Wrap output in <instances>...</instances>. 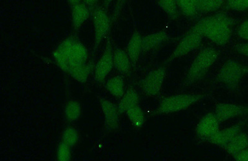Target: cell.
<instances>
[{"mask_svg": "<svg viewBox=\"0 0 248 161\" xmlns=\"http://www.w3.org/2000/svg\"><path fill=\"white\" fill-rule=\"evenodd\" d=\"M53 57L57 66L70 75L88 63L87 48L74 36L62 41L53 53Z\"/></svg>", "mask_w": 248, "mask_h": 161, "instance_id": "1", "label": "cell"}, {"mask_svg": "<svg viewBox=\"0 0 248 161\" xmlns=\"http://www.w3.org/2000/svg\"><path fill=\"white\" fill-rule=\"evenodd\" d=\"M234 19L225 13L202 19L195 25L203 37L219 46L226 45L232 35Z\"/></svg>", "mask_w": 248, "mask_h": 161, "instance_id": "2", "label": "cell"}, {"mask_svg": "<svg viewBox=\"0 0 248 161\" xmlns=\"http://www.w3.org/2000/svg\"><path fill=\"white\" fill-rule=\"evenodd\" d=\"M219 56L216 48H203L192 61L186 74L185 86H191L201 80L213 66Z\"/></svg>", "mask_w": 248, "mask_h": 161, "instance_id": "3", "label": "cell"}, {"mask_svg": "<svg viewBox=\"0 0 248 161\" xmlns=\"http://www.w3.org/2000/svg\"><path fill=\"white\" fill-rule=\"evenodd\" d=\"M202 94H177L163 98L156 114H169L183 111L203 98Z\"/></svg>", "mask_w": 248, "mask_h": 161, "instance_id": "4", "label": "cell"}, {"mask_svg": "<svg viewBox=\"0 0 248 161\" xmlns=\"http://www.w3.org/2000/svg\"><path fill=\"white\" fill-rule=\"evenodd\" d=\"M248 72V68L238 61L229 59L223 64L217 74V79L229 89L238 87L243 77Z\"/></svg>", "mask_w": 248, "mask_h": 161, "instance_id": "5", "label": "cell"}, {"mask_svg": "<svg viewBox=\"0 0 248 161\" xmlns=\"http://www.w3.org/2000/svg\"><path fill=\"white\" fill-rule=\"evenodd\" d=\"M203 38L204 37L200 30L196 26H193L174 48L167 59L168 62H171L174 59L185 57L198 49Z\"/></svg>", "mask_w": 248, "mask_h": 161, "instance_id": "6", "label": "cell"}, {"mask_svg": "<svg viewBox=\"0 0 248 161\" xmlns=\"http://www.w3.org/2000/svg\"><path fill=\"white\" fill-rule=\"evenodd\" d=\"M93 25L94 31V49H97L109 32L110 19L105 8L96 7L93 12Z\"/></svg>", "mask_w": 248, "mask_h": 161, "instance_id": "7", "label": "cell"}, {"mask_svg": "<svg viewBox=\"0 0 248 161\" xmlns=\"http://www.w3.org/2000/svg\"><path fill=\"white\" fill-rule=\"evenodd\" d=\"M167 69L161 67L153 70L144 79L142 88L143 91L148 96H157L162 88L165 80Z\"/></svg>", "mask_w": 248, "mask_h": 161, "instance_id": "8", "label": "cell"}, {"mask_svg": "<svg viewBox=\"0 0 248 161\" xmlns=\"http://www.w3.org/2000/svg\"><path fill=\"white\" fill-rule=\"evenodd\" d=\"M114 67V52L110 43H108L105 52L95 65L94 78L96 81L103 83Z\"/></svg>", "mask_w": 248, "mask_h": 161, "instance_id": "9", "label": "cell"}, {"mask_svg": "<svg viewBox=\"0 0 248 161\" xmlns=\"http://www.w3.org/2000/svg\"><path fill=\"white\" fill-rule=\"evenodd\" d=\"M214 114L220 123L248 114V107L230 103H220L216 105Z\"/></svg>", "mask_w": 248, "mask_h": 161, "instance_id": "10", "label": "cell"}, {"mask_svg": "<svg viewBox=\"0 0 248 161\" xmlns=\"http://www.w3.org/2000/svg\"><path fill=\"white\" fill-rule=\"evenodd\" d=\"M220 122L214 113H209L202 118L197 127L199 138L208 140L220 130Z\"/></svg>", "mask_w": 248, "mask_h": 161, "instance_id": "11", "label": "cell"}, {"mask_svg": "<svg viewBox=\"0 0 248 161\" xmlns=\"http://www.w3.org/2000/svg\"><path fill=\"white\" fill-rule=\"evenodd\" d=\"M101 106L105 116L106 125L108 129L114 130L118 129L119 115L121 114L118 106L105 99H101Z\"/></svg>", "mask_w": 248, "mask_h": 161, "instance_id": "12", "label": "cell"}, {"mask_svg": "<svg viewBox=\"0 0 248 161\" xmlns=\"http://www.w3.org/2000/svg\"><path fill=\"white\" fill-rule=\"evenodd\" d=\"M241 132V126L234 125L232 127L226 128L223 130H219L213 136L208 140V142L212 144L223 147L228 143L231 142L234 138Z\"/></svg>", "mask_w": 248, "mask_h": 161, "instance_id": "13", "label": "cell"}, {"mask_svg": "<svg viewBox=\"0 0 248 161\" xmlns=\"http://www.w3.org/2000/svg\"><path fill=\"white\" fill-rule=\"evenodd\" d=\"M170 36L165 30L152 33L142 37L143 52H148L155 49L167 43Z\"/></svg>", "mask_w": 248, "mask_h": 161, "instance_id": "14", "label": "cell"}, {"mask_svg": "<svg viewBox=\"0 0 248 161\" xmlns=\"http://www.w3.org/2000/svg\"><path fill=\"white\" fill-rule=\"evenodd\" d=\"M127 52L133 66L136 65L143 52L142 36L138 31L133 33L127 44Z\"/></svg>", "mask_w": 248, "mask_h": 161, "instance_id": "15", "label": "cell"}, {"mask_svg": "<svg viewBox=\"0 0 248 161\" xmlns=\"http://www.w3.org/2000/svg\"><path fill=\"white\" fill-rule=\"evenodd\" d=\"M91 8L80 3L72 6V21L74 30H78L90 16Z\"/></svg>", "mask_w": 248, "mask_h": 161, "instance_id": "16", "label": "cell"}, {"mask_svg": "<svg viewBox=\"0 0 248 161\" xmlns=\"http://www.w3.org/2000/svg\"><path fill=\"white\" fill-rule=\"evenodd\" d=\"M114 68L120 73L128 74L130 72L132 62L127 52L117 48L114 52Z\"/></svg>", "mask_w": 248, "mask_h": 161, "instance_id": "17", "label": "cell"}, {"mask_svg": "<svg viewBox=\"0 0 248 161\" xmlns=\"http://www.w3.org/2000/svg\"><path fill=\"white\" fill-rule=\"evenodd\" d=\"M228 153L234 156L239 152L242 151L243 149L248 148V135L246 133L241 132L239 133L235 138L230 143H228L223 147Z\"/></svg>", "mask_w": 248, "mask_h": 161, "instance_id": "18", "label": "cell"}, {"mask_svg": "<svg viewBox=\"0 0 248 161\" xmlns=\"http://www.w3.org/2000/svg\"><path fill=\"white\" fill-rule=\"evenodd\" d=\"M139 96L136 89L130 88L122 97L118 105L121 114L126 113L128 110L139 105Z\"/></svg>", "mask_w": 248, "mask_h": 161, "instance_id": "19", "label": "cell"}, {"mask_svg": "<svg viewBox=\"0 0 248 161\" xmlns=\"http://www.w3.org/2000/svg\"><path fill=\"white\" fill-rule=\"evenodd\" d=\"M106 88L108 91L117 98H121L125 92L124 78L119 75L108 79Z\"/></svg>", "mask_w": 248, "mask_h": 161, "instance_id": "20", "label": "cell"}, {"mask_svg": "<svg viewBox=\"0 0 248 161\" xmlns=\"http://www.w3.org/2000/svg\"><path fill=\"white\" fill-rule=\"evenodd\" d=\"M199 14H207L216 12L224 4L225 0H196Z\"/></svg>", "mask_w": 248, "mask_h": 161, "instance_id": "21", "label": "cell"}, {"mask_svg": "<svg viewBox=\"0 0 248 161\" xmlns=\"http://www.w3.org/2000/svg\"><path fill=\"white\" fill-rule=\"evenodd\" d=\"M158 4L170 19L174 20L178 18L180 10L177 0H158Z\"/></svg>", "mask_w": 248, "mask_h": 161, "instance_id": "22", "label": "cell"}, {"mask_svg": "<svg viewBox=\"0 0 248 161\" xmlns=\"http://www.w3.org/2000/svg\"><path fill=\"white\" fill-rule=\"evenodd\" d=\"M128 120L132 124L137 128L143 127L145 122V114L139 105L132 108L126 112Z\"/></svg>", "mask_w": 248, "mask_h": 161, "instance_id": "23", "label": "cell"}, {"mask_svg": "<svg viewBox=\"0 0 248 161\" xmlns=\"http://www.w3.org/2000/svg\"><path fill=\"white\" fill-rule=\"evenodd\" d=\"M81 114L80 103L77 101H70L65 107V117L68 122H73L79 118Z\"/></svg>", "mask_w": 248, "mask_h": 161, "instance_id": "24", "label": "cell"}, {"mask_svg": "<svg viewBox=\"0 0 248 161\" xmlns=\"http://www.w3.org/2000/svg\"><path fill=\"white\" fill-rule=\"evenodd\" d=\"M177 2L184 16L192 18L198 15L196 0H177Z\"/></svg>", "mask_w": 248, "mask_h": 161, "instance_id": "25", "label": "cell"}, {"mask_svg": "<svg viewBox=\"0 0 248 161\" xmlns=\"http://www.w3.org/2000/svg\"><path fill=\"white\" fill-rule=\"evenodd\" d=\"M79 140V134L77 130L73 127H68L64 130L62 136V142L70 147L76 145Z\"/></svg>", "mask_w": 248, "mask_h": 161, "instance_id": "26", "label": "cell"}, {"mask_svg": "<svg viewBox=\"0 0 248 161\" xmlns=\"http://www.w3.org/2000/svg\"><path fill=\"white\" fill-rule=\"evenodd\" d=\"M225 3L229 10L236 12L248 10V0H225Z\"/></svg>", "mask_w": 248, "mask_h": 161, "instance_id": "27", "label": "cell"}, {"mask_svg": "<svg viewBox=\"0 0 248 161\" xmlns=\"http://www.w3.org/2000/svg\"><path fill=\"white\" fill-rule=\"evenodd\" d=\"M72 158L71 147L62 142L57 149V159L61 161H68Z\"/></svg>", "mask_w": 248, "mask_h": 161, "instance_id": "28", "label": "cell"}, {"mask_svg": "<svg viewBox=\"0 0 248 161\" xmlns=\"http://www.w3.org/2000/svg\"><path fill=\"white\" fill-rule=\"evenodd\" d=\"M237 34L241 39L248 40V19L245 20L239 26L238 30H237Z\"/></svg>", "mask_w": 248, "mask_h": 161, "instance_id": "29", "label": "cell"}, {"mask_svg": "<svg viewBox=\"0 0 248 161\" xmlns=\"http://www.w3.org/2000/svg\"><path fill=\"white\" fill-rule=\"evenodd\" d=\"M126 0H117V3L113 13L112 21H115L117 19L120 15L122 9L123 8L124 3H125Z\"/></svg>", "mask_w": 248, "mask_h": 161, "instance_id": "30", "label": "cell"}, {"mask_svg": "<svg viewBox=\"0 0 248 161\" xmlns=\"http://www.w3.org/2000/svg\"><path fill=\"white\" fill-rule=\"evenodd\" d=\"M236 51L248 58V43L238 44L235 47Z\"/></svg>", "mask_w": 248, "mask_h": 161, "instance_id": "31", "label": "cell"}, {"mask_svg": "<svg viewBox=\"0 0 248 161\" xmlns=\"http://www.w3.org/2000/svg\"><path fill=\"white\" fill-rule=\"evenodd\" d=\"M232 156L236 161H248V148L243 149Z\"/></svg>", "mask_w": 248, "mask_h": 161, "instance_id": "32", "label": "cell"}, {"mask_svg": "<svg viewBox=\"0 0 248 161\" xmlns=\"http://www.w3.org/2000/svg\"><path fill=\"white\" fill-rule=\"evenodd\" d=\"M99 0H82V2L86 4V5L89 6L91 10L96 6L97 2Z\"/></svg>", "mask_w": 248, "mask_h": 161, "instance_id": "33", "label": "cell"}, {"mask_svg": "<svg viewBox=\"0 0 248 161\" xmlns=\"http://www.w3.org/2000/svg\"><path fill=\"white\" fill-rule=\"evenodd\" d=\"M71 6L76 5L77 4L81 3L82 0H66Z\"/></svg>", "mask_w": 248, "mask_h": 161, "instance_id": "34", "label": "cell"}, {"mask_svg": "<svg viewBox=\"0 0 248 161\" xmlns=\"http://www.w3.org/2000/svg\"><path fill=\"white\" fill-rule=\"evenodd\" d=\"M114 0H103L104 5H105L106 8H108V6H110L114 1Z\"/></svg>", "mask_w": 248, "mask_h": 161, "instance_id": "35", "label": "cell"}]
</instances>
